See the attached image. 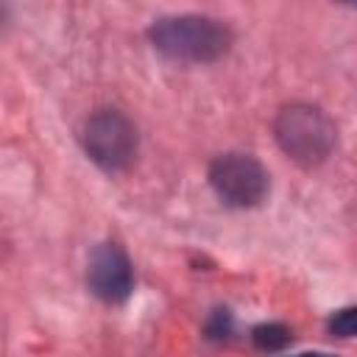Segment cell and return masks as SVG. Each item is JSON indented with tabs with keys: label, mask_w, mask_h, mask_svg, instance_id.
I'll return each mask as SVG.
<instances>
[{
	"label": "cell",
	"mask_w": 357,
	"mask_h": 357,
	"mask_svg": "<svg viewBox=\"0 0 357 357\" xmlns=\"http://www.w3.org/2000/svg\"><path fill=\"white\" fill-rule=\"evenodd\" d=\"M273 137L287 159L301 167H315L335 151L337 131L324 109L312 103H290L279 109L273 120Z\"/></svg>",
	"instance_id": "7a4b0ae2"
},
{
	"label": "cell",
	"mask_w": 357,
	"mask_h": 357,
	"mask_svg": "<svg viewBox=\"0 0 357 357\" xmlns=\"http://www.w3.org/2000/svg\"><path fill=\"white\" fill-rule=\"evenodd\" d=\"M326 326H329V332L337 335V337H357V304L332 312V318H329Z\"/></svg>",
	"instance_id": "52a82bcc"
},
{
	"label": "cell",
	"mask_w": 357,
	"mask_h": 357,
	"mask_svg": "<svg viewBox=\"0 0 357 357\" xmlns=\"http://www.w3.org/2000/svg\"><path fill=\"white\" fill-rule=\"evenodd\" d=\"M84 153L106 173H120L134 162L137 128L117 109H98L86 117L81 128Z\"/></svg>",
	"instance_id": "3957f363"
},
{
	"label": "cell",
	"mask_w": 357,
	"mask_h": 357,
	"mask_svg": "<svg viewBox=\"0 0 357 357\" xmlns=\"http://www.w3.org/2000/svg\"><path fill=\"white\" fill-rule=\"evenodd\" d=\"M251 340L259 351H279L293 340V332L284 324H259V326H254Z\"/></svg>",
	"instance_id": "8992f818"
},
{
	"label": "cell",
	"mask_w": 357,
	"mask_h": 357,
	"mask_svg": "<svg viewBox=\"0 0 357 357\" xmlns=\"http://www.w3.org/2000/svg\"><path fill=\"white\" fill-rule=\"evenodd\" d=\"M296 357H332V354H321V351H307V354H296Z\"/></svg>",
	"instance_id": "9c48e42d"
},
{
	"label": "cell",
	"mask_w": 357,
	"mask_h": 357,
	"mask_svg": "<svg viewBox=\"0 0 357 357\" xmlns=\"http://www.w3.org/2000/svg\"><path fill=\"white\" fill-rule=\"evenodd\" d=\"M148 39L162 56L190 64L215 61L226 56L231 47L229 25L204 14H178V17L153 20V25L148 28Z\"/></svg>",
	"instance_id": "6da1fadb"
},
{
	"label": "cell",
	"mask_w": 357,
	"mask_h": 357,
	"mask_svg": "<svg viewBox=\"0 0 357 357\" xmlns=\"http://www.w3.org/2000/svg\"><path fill=\"white\" fill-rule=\"evenodd\" d=\"M209 184L226 206L251 209L265 201L271 176L251 153H220L209 165Z\"/></svg>",
	"instance_id": "277c9868"
},
{
	"label": "cell",
	"mask_w": 357,
	"mask_h": 357,
	"mask_svg": "<svg viewBox=\"0 0 357 357\" xmlns=\"http://www.w3.org/2000/svg\"><path fill=\"white\" fill-rule=\"evenodd\" d=\"M86 284L92 296H98L106 304H120L134 290V268L123 245L117 243H100L86 265Z\"/></svg>",
	"instance_id": "5b68a950"
},
{
	"label": "cell",
	"mask_w": 357,
	"mask_h": 357,
	"mask_svg": "<svg viewBox=\"0 0 357 357\" xmlns=\"http://www.w3.org/2000/svg\"><path fill=\"white\" fill-rule=\"evenodd\" d=\"M206 335L212 340H223V337L231 335V315H229V310H215L212 312V318L206 324Z\"/></svg>",
	"instance_id": "ba28073f"
}]
</instances>
